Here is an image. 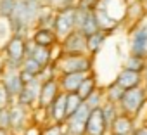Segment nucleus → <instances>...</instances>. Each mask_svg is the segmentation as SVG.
Masks as SVG:
<instances>
[{"label": "nucleus", "instance_id": "nucleus-45", "mask_svg": "<svg viewBox=\"0 0 147 135\" xmlns=\"http://www.w3.org/2000/svg\"><path fill=\"white\" fill-rule=\"evenodd\" d=\"M11 135H16V133H12V132H11Z\"/></svg>", "mask_w": 147, "mask_h": 135}, {"label": "nucleus", "instance_id": "nucleus-1", "mask_svg": "<svg viewBox=\"0 0 147 135\" xmlns=\"http://www.w3.org/2000/svg\"><path fill=\"white\" fill-rule=\"evenodd\" d=\"M42 7H43V4L40 0H18L14 12L9 18L12 35L30 38L33 28L36 26V19H38Z\"/></svg>", "mask_w": 147, "mask_h": 135}, {"label": "nucleus", "instance_id": "nucleus-14", "mask_svg": "<svg viewBox=\"0 0 147 135\" xmlns=\"http://www.w3.org/2000/svg\"><path fill=\"white\" fill-rule=\"evenodd\" d=\"M50 123H66L67 119V94L61 92L57 99L47 107Z\"/></svg>", "mask_w": 147, "mask_h": 135}, {"label": "nucleus", "instance_id": "nucleus-11", "mask_svg": "<svg viewBox=\"0 0 147 135\" xmlns=\"http://www.w3.org/2000/svg\"><path fill=\"white\" fill-rule=\"evenodd\" d=\"M40 88H42V82L36 76L35 80H31L30 83H24L23 90L19 92V95L16 97V102L33 109L38 106V97H40Z\"/></svg>", "mask_w": 147, "mask_h": 135}, {"label": "nucleus", "instance_id": "nucleus-2", "mask_svg": "<svg viewBox=\"0 0 147 135\" xmlns=\"http://www.w3.org/2000/svg\"><path fill=\"white\" fill-rule=\"evenodd\" d=\"M92 55L90 54H62L55 61L59 75L64 73H92Z\"/></svg>", "mask_w": 147, "mask_h": 135}, {"label": "nucleus", "instance_id": "nucleus-33", "mask_svg": "<svg viewBox=\"0 0 147 135\" xmlns=\"http://www.w3.org/2000/svg\"><path fill=\"white\" fill-rule=\"evenodd\" d=\"M42 135H66V125L64 123H49L42 126Z\"/></svg>", "mask_w": 147, "mask_h": 135}, {"label": "nucleus", "instance_id": "nucleus-20", "mask_svg": "<svg viewBox=\"0 0 147 135\" xmlns=\"http://www.w3.org/2000/svg\"><path fill=\"white\" fill-rule=\"evenodd\" d=\"M55 14H57V11H55L52 5H45V4H43L42 11H40V14H38V19H36V26H35V28H52V30H54Z\"/></svg>", "mask_w": 147, "mask_h": 135}, {"label": "nucleus", "instance_id": "nucleus-46", "mask_svg": "<svg viewBox=\"0 0 147 135\" xmlns=\"http://www.w3.org/2000/svg\"><path fill=\"white\" fill-rule=\"evenodd\" d=\"M140 2H144V0H140Z\"/></svg>", "mask_w": 147, "mask_h": 135}, {"label": "nucleus", "instance_id": "nucleus-28", "mask_svg": "<svg viewBox=\"0 0 147 135\" xmlns=\"http://www.w3.org/2000/svg\"><path fill=\"white\" fill-rule=\"evenodd\" d=\"M100 109H102V114H104V119H106L107 126H111L113 121H114V119L118 118V114L121 113V111H119V106L114 104V102H109V101H106Z\"/></svg>", "mask_w": 147, "mask_h": 135}, {"label": "nucleus", "instance_id": "nucleus-19", "mask_svg": "<svg viewBox=\"0 0 147 135\" xmlns=\"http://www.w3.org/2000/svg\"><path fill=\"white\" fill-rule=\"evenodd\" d=\"M142 80H144V73H137V71L126 70V68H123V70L118 73V76H116V82H118L125 90L140 87V85H142Z\"/></svg>", "mask_w": 147, "mask_h": 135}, {"label": "nucleus", "instance_id": "nucleus-6", "mask_svg": "<svg viewBox=\"0 0 147 135\" xmlns=\"http://www.w3.org/2000/svg\"><path fill=\"white\" fill-rule=\"evenodd\" d=\"M130 54L147 57V16L135 23L130 33Z\"/></svg>", "mask_w": 147, "mask_h": 135}, {"label": "nucleus", "instance_id": "nucleus-24", "mask_svg": "<svg viewBox=\"0 0 147 135\" xmlns=\"http://www.w3.org/2000/svg\"><path fill=\"white\" fill-rule=\"evenodd\" d=\"M125 88L114 80V82H111L107 87H106V90H104V94H106V101H109V102H114V104H119L121 102V99H123V95H125Z\"/></svg>", "mask_w": 147, "mask_h": 135}, {"label": "nucleus", "instance_id": "nucleus-29", "mask_svg": "<svg viewBox=\"0 0 147 135\" xmlns=\"http://www.w3.org/2000/svg\"><path fill=\"white\" fill-rule=\"evenodd\" d=\"M11 36H12V28H11L9 18H2V16H0V52H2L4 45L7 43V40Z\"/></svg>", "mask_w": 147, "mask_h": 135}, {"label": "nucleus", "instance_id": "nucleus-44", "mask_svg": "<svg viewBox=\"0 0 147 135\" xmlns=\"http://www.w3.org/2000/svg\"><path fill=\"white\" fill-rule=\"evenodd\" d=\"M144 82H145V85H147V66H145V71H144Z\"/></svg>", "mask_w": 147, "mask_h": 135}, {"label": "nucleus", "instance_id": "nucleus-37", "mask_svg": "<svg viewBox=\"0 0 147 135\" xmlns=\"http://www.w3.org/2000/svg\"><path fill=\"white\" fill-rule=\"evenodd\" d=\"M78 0H50V5L55 9V11H61V9H66V7H75Z\"/></svg>", "mask_w": 147, "mask_h": 135}, {"label": "nucleus", "instance_id": "nucleus-41", "mask_svg": "<svg viewBox=\"0 0 147 135\" xmlns=\"http://www.w3.org/2000/svg\"><path fill=\"white\" fill-rule=\"evenodd\" d=\"M36 76H33L31 73H26V71H23L21 70V80H23V83H30L31 80H35Z\"/></svg>", "mask_w": 147, "mask_h": 135}, {"label": "nucleus", "instance_id": "nucleus-16", "mask_svg": "<svg viewBox=\"0 0 147 135\" xmlns=\"http://www.w3.org/2000/svg\"><path fill=\"white\" fill-rule=\"evenodd\" d=\"M88 75H90V73H64V75H59L61 90L66 92V94L78 92L80 85L83 83V80H85Z\"/></svg>", "mask_w": 147, "mask_h": 135}, {"label": "nucleus", "instance_id": "nucleus-40", "mask_svg": "<svg viewBox=\"0 0 147 135\" xmlns=\"http://www.w3.org/2000/svg\"><path fill=\"white\" fill-rule=\"evenodd\" d=\"M23 135H42V126L40 125H35V123H31L26 130H24V133Z\"/></svg>", "mask_w": 147, "mask_h": 135}, {"label": "nucleus", "instance_id": "nucleus-35", "mask_svg": "<svg viewBox=\"0 0 147 135\" xmlns=\"http://www.w3.org/2000/svg\"><path fill=\"white\" fill-rule=\"evenodd\" d=\"M11 107H2L0 109V128H5V130H11Z\"/></svg>", "mask_w": 147, "mask_h": 135}, {"label": "nucleus", "instance_id": "nucleus-8", "mask_svg": "<svg viewBox=\"0 0 147 135\" xmlns=\"http://www.w3.org/2000/svg\"><path fill=\"white\" fill-rule=\"evenodd\" d=\"M90 113H92V109L87 106V102H83L75 114H71L66 119V123H64L66 135H85V126H87Z\"/></svg>", "mask_w": 147, "mask_h": 135}, {"label": "nucleus", "instance_id": "nucleus-21", "mask_svg": "<svg viewBox=\"0 0 147 135\" xmlns=\"http://www.w3.org/2000/svg\"><path fill=\"white\" fill-rule=\"evenodd\" d=\"M95 16H97V23H99V30L106 31V33H111L114 31L118 26H119V21H116L114 18H111L104 9L97 7L95 9Z\"/></svg>", "mask_w": 147, "mask_h": 135}, {"label": "nucleus", "instance_id": "nucleus-34", "mask_svg": "<svg viewBox=\"0 0 147 135\" xmlns=\"http://www.w3.org/2000/svg\"><path fill=\"white\" fill-rule=\"evenodd\" d=\"M18 0H0V16L2 18H11L14 12Z\"/></svg>", "mask_w": 147, "mask_h": 135}, {"label": "nucleus", "instance_id": "nucleus-38", "mask_svg": "<svg viewBox=\"0 0 147 135\" xmlns=\"http://www.w3.org/2000/svg\"><path fill=\"white\" fill-rule=\"evenodd\" d=\"M99 5V0H78L76 7L80 9H87V11H95Z\"/></svg>", "mask_w": 147, "mask_h": 135}, {"label": "nucleus", "instance_id": "nucleus-15", "mask_svg": "<svg viewBox=\"0 0 147 135\" xmlns=\"http://www.w3.org/2000/svg\"><path fill=\"white\" fill-rule=\"evenodd\" d=\"M85 135H109V126L104 119L102 109H92L87 126H85Z\"/></svg>", "mask_w": 147, "mask_h": 135}, {"label": "nucleus", "instance_id": "nucleus-18", "mask_svg": "<svg viewBox=\"0 0 147 135\" xmlns=\"http://www.w3.org/2000/svg\"><path fill=\"white\" fill-rule=\"evenodd\" d=\"M31 38L36 42V45L42 47H54L59 43V36L52 28H33Z\"/></svg>", "mask_w": 147, "mask_h": 135}, {"label": "nucleus", "instance_id": "nucleus-25", "mask_svg": "<svg viewBox=\"0 0 147 135\" xmlns=\"http://www.w3.org/2000/svg\"><path fill=\"white\" fill-rule=\"evenodd\" d=\"M145 66H147V57H140V55H133L130 54L125 61V68L137 73H144L145 71Z\"/></svg>", "mask_w": 147, "mask_h": 135}, {"label": "nucleus", "instance_id": "nucleus-17", "mask_svg": "<svg viewBox=\"0 0 147 135\" xmlns=\"http://www.w3.org/2000/svg\"><path fill=\"white\" fill-rule=\"evenodd\" d=\"M133 116H128L125 113H119L118 118L109 126V135H133Z\"/></svg>", "mask_w": 147, "mask_h": 135}, {"label": "nucleus", "instance_id": "nucleus-4", "mask_svg": "<svg viewBox=\"0 0 147 135\" xmlns=\"http://www.w3.org/2000/svg\"><path fill=\"white\" fill-rule=\"evenodd\" d=\"M75 30H76V5L57 11L55 23H54V31L57 33L59 42L64 40L69 33H73Z\"/></svg>", "mask_w": 147, "mask_h": 135}, {"label": "nucleus", "instance_id": "nucleus-39", "mask_svg": "<svg viewBox=\"0 0 147 135\" xmlns=\"http://www.w3.org/2000/svg\"><path fill=\"white\" fill-rule=\"evenodd\" d=\"M36 42L30 36V38H26V57H33V54H35V50H36Z\"/></svg>", "mask_w": 147, "mask_h": 135}, {"label": "nucleus", "instance_id": "nucleus-27", "mask_svg": "<svg viewBox=\"0 0 147 135\" xmlns=\"http://www.w3.org/2000/svg\"><path fill=\"white\" fill-rule=\"evenodd\" d=\"M33 57H35L42 66H49V64H52V62H54V52H52V47H42V45H38L36 50H35V54H33Z\"/></svg>", "mask_w": 147, "mask_h": 135}, {"label": "nucleus", "instance_id": "nucleus-42", "mask_svg": "<svg viewBox=\"0 0 147 135\" xmlns=\"http://www.w3.org/2000/svg\"><path fill=\"white\" fill-rule=\"evenodd\" d=\"M133 135H147V125H142V126H138V128H135V132H133Z\"/></svg>", "mask_w": 147, "mask_h": 135}, {"label": "nucleus", "instance_id": "nucleus-9", "mask_svg": "<svg viewBox=\"0 0 147 135\" xmlns=\"http://www.w3.org/2000/svg\"><path fill=\"white\" fill-rule=\"evenodd\" d=\"M0 82H2V85L7 88V92L12 97V101H16V97L19 95V92L24 87V83L21 80V70H19V68L5 66L2 75H0Z\"/></svg>", "mask_w": 147, "mask_h": 135}, {"label": "nucleus", "instance_id": "nucleus-26", "mask_svg": "<svg viewBox=\"0 0 147 135\" xmlns=\"http://www.w3.org/2000/svg\"><path fill=\"white\" fill-rule=\"evenodd\" d=\"M94 90H97V80H95V76L90 73V75L83 80V83L80 85V88H78V92H76V94H78L83 101H87V99H88V95H90Z\"/></svg>", "mask_w": 147, "mask_h": 135}, {"label": "nucleus", "instance_id": "nucleus-36", "mask_svg": "<svg viewBox=\"0 0 147 135\" xmlns=\"http://www.w3.org/2000/svg\"><path fill=\"white\" fill-rule=\"evenodd\" d=\"M12 102H14V101H12V97L9 95L7 88L2 85V82H0V107H9Z\"/></svg>", "mask_w": 147, "mask_h": 135}, {"label": "nucleus", "instance_id": "nucleus-22", "mask_svg": "<svg viewBox=\"0 0 147 135\" xmlns=\"http://www.w3.org/2000/svg\"><path fill=\"white\" fill-rule=\"evenodd\" d=\"M107 35H109V33L99 30V31H95L94 35L87 36V47H88V54H90V55H95V54L102 49V45H104L106 40H107Z\"/></svg>", "mask_w": 147, "mask_h": 135}, {"label": "nucleus", "instance_id": "nucleus-43", "mask_svg": "<svg viewBox=\"0 0 147 135\" xmlns=\"http://www.w3.org/2000/svg\"><path fill=\"white\" fill-rule=\"evenodd\" d=\"M0 135H11V130H5V128H0Z\"/></svg>", "mask_w": 147, "mask_h": 135}, {"label": "nucleus", "instance_id": "nucleus-30", "mask_svg": "<svg viewBox=\"0 0 147 135\" xmlns=\"http://www.w3.org/2000/svg\"><path fill=\"white\" fill-rule=\"evenodd\" d=\"M85 102H87V106H88L90 109H99V107H102L104 102H106V94H104V90H100V88L94 90V92L88 95V99H87Z\"/></svg>", "mask_w": 147, "mask_h": 135}, {"label": "nucleus", "instance_id": "nucleus-3", "mask_svg": "<svg viewBox=\"0 0 147 135\" xmlns=\"http://www.w3.org/2000/svg\"><path fill=\"white\" fill-rule=\"evenodd\" d=\"M145 101H147V90H145V87L140 85V87H135V88L126 90L125 95H123V99H121V102L118 106H119V111L121 113L135 118V116L140 114Z\"/></svg>", "mask_w": 147, "mask_h": 135}, {"label": "nucleus", "instance_id": "nucleus-23", "mask_svg": "<svg viewBox=\"0 0 147 135\" xmlns=\"http://www.w3.org/2000/svg\"><path fill=\"white\" fill-rule=\"evenodd\" d=\"M145 18V9H144V2H140V0H133V2L128 4L126 7V18L128 21L131 23H138Z\"/></svg>", "mask_w": 147, "mask_h": 135}, {"label": "nucleus", "instance_id": "nucleus-13", "mask_svg": "<svg viewBox=\"0 0 147 135\" xmlns=\"http://www.w3.org/2000/svg\"><path fill=\"white\" fill-rule=\"evenodd\" d=\"M61 85H59V78H52V80H47L42 83V88H40V97H38V106L36 107H43L47 109L55 99L57 95L61 94Z\"/></svg>", "mask_w": 147, "mask_h": 135}, {"label": "nucleus", "instance_id": "nucleus-32", "mask_svg": "<svg viewBox=\"0 0 147 135\" xmlns=\"http://www.w3.org/2000/svg\"><path fill=\"white\" fill-rule=\"evenodd\" d=\"M83 102H85V101H83L76 92L67 94V118H69L71 114H75V113L80 109V106H82Z\"/></svg>", "mask_w": 147, "mask_h": 135}, {"label": "nucleus", "instance_id": "nucleus-7", "mask_svg": "<svg viewBox=\"0 0 147 135\" xmlns=\"http://www.w3.org/2000/svg\"><path fill=\"white\" fill-rule=\"evenodd\" d=\"M11 132L16 133V135H23L24 130L31 125V109L19 104V102H12L11 106Z\"/></svg>", "mask_w": 147, "mask_h": 135}, {"label": "nucleus", "instance_id": "nucleus-5", "mask_svg": "<svg viewBox=\"0 0 147 135\" xmlns=\"http://www.w3.org/2000/svg\"><path fill=\"white\" fill-rule=\"evenodd\" d=\"M2 54H4V57H5L7 62L21 68L23 66V61L26 59V38L18 36V35H12L7 40V43L4 45Z\"/></svg>", "mask_w": 147, "mask_h": 135}, {"label": "nucleus", "instance_id": "nucleus-31", "mask_svg": "<svg viewBox=\"0 0 147 135\" xmlns=\"http://www.w3.org/2000/svg\"><path fill=\"white\" fill-rule=\"evenodd\" d=\"M43 68H45V66H42L35 57H26V59L23 61L21 70H23V71H26V73H31L33 76H38V75L42 73Z\"/></svg>", "mask_w": 147, "mask_h": 135}, {"label": "nucleus", "instance_id": "nucleus-10", "mask_svg": "<svg viewBox=\"0 0 147 135\" xmlns=\"http://www.w3.org/2000/svg\"><path fill=\"white\" fill-rule=\"evenodd\" d=\"M61 47H62V54H88L87 35L75 30L64 40H61Z\"/></svg>", "mask_w": 147, "mask_h": 135}, {"label": "nucleus", "instance_id": "nucleus-12", "mask_svg": "<svg viewBox=\"0 0 147 135\" xmlns=\"http://www.w3.org/2000/svg\"><path fill=\"white\" fill-rule=\"evenodd\" d=\"M76 30L82 31L87 36L99 31V23H97L95 11H87V9L76 7Z\"/></svg>", "mask_w": 147, "mask_h": 135}]
</instances>
